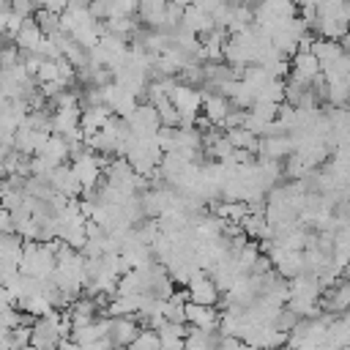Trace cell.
<instances>
[{"mask_svg": "<svg viewBox=\"0 0 350 350\" xmlns=\"http://www.w3.org/2000/svg\"><path fill=\"white\" fill-rule=\"evenodd\" d=\"M0 232H14V219L8 208H0Z\"/></svg>", "mask_w": 350, "mask_h": 350, "instance_id": "obj_25", "label": "cell"}, {"mask_svg": "<svg viewBox=\"0 0 350 350\" xmlns=\"http://www.w3.org/2000/svg\"><path fill=\"white\" fill-rule=\"evenodd\" d=\"M164 320L167 323H186V312L180 304H172V301H164Z\"/></svg>", "mask_w": 350, "mask_h": 350, "instance_id": "obj_22", "label": "cell"}, {"mask_svg": "<svg viewBox=\"0 0 350 350\" xmlns=\"http://www.w3.org/2000/svg\"><path fill=\"white\" fill-rule=\"evenodd\" d=\"M57 79V60H41L38 71H36V82L44 85V82H52Z\"/></svg>", "mask_w": 350, "mask_h": 350, "instance_id": "obj_21", "label": "cell"}, {"mask_svg": "<svg viewBox=\"0 0 350 350\" xmlns=\"http://www.w3.org/2000/svg\"><path fill=\"white\" fill-rule=\"evenodd\" d=\"M142 331V325L137 323V317L134 314H126V317H112V323H109V339H112V345L115 347H129L134 339H137V334Z\"/></svg>", "mask_w": 350, "mask_h": 350, "instance_id": "obj_6", "label": "cell"}, {"mask_svg": "<svg viewBox=\"0 0 350 350\" xmlns=\"http://www.w3.org/2000/svg\"><path fill=\"white\" fill-rule=\"evenodd\" d=\"M312 55L317 57L320 71H331V68L339 63V57L345 55V49H342L339 41H331V38H314V41H312Z\"/></svg>", "mask_w": 350, "mask_h": 350, "instance_id": "obj_7", "label": "cell"}, {"mask_svg": "<svg viewBox=\"0 0 350 350\" xmlns=\"http://www.w3.org/2000/svg\"><path fill=\"white\" fill-rule=\"evenodd\" d=\"M104 25H107V33L120 36V38H126V41H129V38L134 36V30H137L134 16H107Z\"/></svg>", "mask_w": 350, "mask_h": 350, "instance_id": "obj_17", "label": "cell"}, {"mask_svg": "<svg viewBox=\"0 0 350 350\" xmlns=\"http://www.w3.org/2000/svg\"><path fill=\"white\" fill-rule=\"evenodd\" d=\"M276 109H279V104H273V101H268V98H254L252 107H249V112H252L254 118L265 120V123L276 120Z\"/></svg>", "mask_w": 350, "mask_h": 350, "instance_id": "obj_19", "label": "cell"}, {"mask_svg": "<svg viewBox=\"0 0 350 350\" xmlns=\"http://www.w3.org/2000/svg\"><path fill=\"white\" fill-rule=\"evenodd\" d=\"M129 126H131V134H142V137H153L159 129H161V120H159V109L148 101V104H137V109L129 115Z\"/></svg>", "mask_w": 350, "mask_h": 350, "instance_id": "obj_4", "label": "cell"}, {"mask_svg": "<svg viewBox=\"0 0 350 350\" xmlns=\"http://www.w3.org/2000/svg\"><path fill=\"white\" fill-rule=\"evenodd\" d=\"M224 137L230 139V145L232 148H241V150H257V134H252L249 129H243V126H235V129H224Z\"/></svg>", "mask_w": 350, "mask_h": 350, "instance_id": "obj_16", "label": "cell"}, {"mask_svg": "<svg viewBox=\"0 0 350 350\" xmlns=\"http://www.w3.org/2000/svg\"><path fill=\"white\" fill-rule=\"evenodd\" d=\"M33 19L38 22V27H41V33H44V36H52V33H57V30H60V14H57V11L38 8V11L33 14Z\"/></svg>", "mask_w": 350, "mask_h": 350, "instance_id": "obj_18", "label": "cell"}, {"mask_svg": "<svg viewBox=\"0 0 350 350\" xmlns=\"http://www.w3.org/2000/svg\"><path fill=\"white\" fill-rule=\"evenodd\" d=\"M170 3H175V5H180V8H186V5H191L194 0H170Z\"/></svg>", "mask_w": 350, "mask_h": 350, "instance_id": "obj_27", "label": "cell"}, {"mask_svg": "<svg viewBox=\"0 0 350 350\" xmlns=\"http://www.w3.org/2000/svg\"><path fill=\"white\" fill-rule=\"evenodd\" d=\"M71 170H74V175H77V180H79L82 191L96 189V186H98V180H101V172H104V167H101L98 156H96L93 150H88V148H85L82 153L71 156Z\"/></svg>", "mask_w": 350, "mask_h": 350, "instance_id": "obj_3", "label": "cell"}, {"mask_svg": "<svg viewBox=\"0 0 350 350\" xmlns=\"http://www.w3.org/2000/svg\"><path fill=\"white\" fill-rule=\"evenodd\" d=\"M41 38H44V33H41V27H38V22L33 16H25L22 25H19V30L14 33V44L22 52H36V46H38Z\"/></svg>", "mask_w": 350, "mask_h": 350, "instance_id": "obj_11", "label": "cell"}, {"mask_svg": "<svg viewBox=\"0 0 350 350\" xmlns=\"http://www.w3.org/2000/svg\"><path fill=\"white\" fill-rule=\"evenodd\" d=\"M60 312L52 309L44 317H36V323L30 325V347L36 350H57L60 342Z\"/></svg>", "mask_w": 350, "mask_h": 350, "instance_id": "obj_2", "label": "cell"}, {"mask_svg": "<svg viewBox=\"0 0 350 350\" xmlns=\"http://www.w3.org/2000/svg\"><path fill=\"white\" fill-rule=\"evenodd\" d=\"M180 25H183L186 30H191L197 38H200V36H205V33H211V30L216 27L213 16H211L208 11H202L200 5H194V3L183 8V19H180Z\"/></svg>", "mask_w": 350, "mask_h": 350, "instance_id": "obj_10", "label": "cell"}, {"mask_svg": "<svg viewBox=\"0 0 350 350\" xmlns=\"http://www.w3.org/2000/svg\"><path fill=\"white\" fill-rule=\"evenodd\" d=\"M38 153H41L44 159H49L55 167H57V164H66V159L71 156V153H68V145H66V139H63L60 134H49L46 142H44V148H41Z\"/></svg>", "mask_w": 350, "mask_h": 350, "instance_id": "obj_15", "label": "cell"}, {"mask_svg": "<svg viewBox=\"0 0 350 350\" xmlns=\"http://www.w3.org/2000/svg\"><path fill=\"white\" fill-rule=\"evenodd\" d=\"M290 74H295L304 82H312L320 74V63H317V57L312 52H295L290 57Z\"/></svg>", "mask_w": 350, "mask_h": 350, "instance_id": "obj_13", "label": "cell"}, {"mask_svg": "<svg viewBox=\"0 0 350 350\" xmlns=\"http://www.w3.org/2000/svg\"><path fill=\"white\" fill-rule=\"evenodd\" d=\"M186 290H189V301L194 304H202V306H213L219 301V290L213 284V279L205 273V271H197L189 282H186Z\"/></svg>", "mask_w": 350, "mask_h": 350, "instance_id": "obj_5", "label": "cell"}, {"mask_svg": "<svg viewBox=\"0 0 350 350\" xmlns=\"http://www.w3.org/2000/svg\"><path fill=\"white\" fill-rule=\"evenodd\" d=\"M183 312H186V323L189 325H197V328H205V331H216L219 328V312L213 306H202V304H183Z\"/></svg>", "mask_w": 350, "mask_h": 350, "instance_id": "obj_9", "label": "cell"}, {"mask_svg": "<svg viewBox=\"0 0 350 350\" xmlns=\"http://www.w3.org/2000/svg\"><path fill=\"white\" fill-rule=\"evenodd\" d=\"M230 109H232V104H230L227 96H221V93H202V112H205V118L213 126H221Z\"/></svg>", "mask_w": 350, "mask_h": 350, "instance_id": "obj_12", "label": "cell"}, {"mask_svg": "<svg viewBox=\"0 0 350 350\" xmlns=\"http://www.w3.org/2000/svg\"><path fill=\"white\" fill-rule=\"evenodd\" d=\"M49 186L55 189V191H60V194H66V197H77L79 191H82V186H79V180H77V175H74V170H71V164H57L52 172H49Z\"/></svg>", "mask_w": 350, "mask_h": 350, "instance_id": "obj_8", "label": "cell"}, {"mask_svg": "<svg viewBox=\"0 0 350 350\" xmlns=\"http://www.w3.org/2000/svg\"><path fill=\"white\" fill-rule=\"evenodd\" d=\"M232 145H230V139L224 137V134H219L208 148H205V153H211V159H216V161H224V159H230L232 156Z\"/></svg>", "mask_w": 350, "mask_h": 350, "instance_id": "obj_20", "label": "cell"}, {"mask_svg": "<svg viewBox=\"0 0 350 350\" xmlns=\"http://www.w3.org/2000/svg\"><path fill=\"white\" fill-rule=\"evenodd\" d=\"M243 118H246V109H230L227 112V118H224V123H221V129H235V126H243Z\"/></svg>", "mask_w": 350, "mask_h": 350, "instance_id": "obj_23", "label": "cell"}, {"mask_svg": "<svg viewBox=\"0 0 350 350\" xmlns=\"http://www.w3.org/2000/svg\"><path fill=\"white\" fill-rule=\"evenodd\" d=\"M164 11H167V0H139L137 3V14L145 22V27L159 30L164 25Z\"/></svg>", "mask_w": 350, "mask_h": 350, "instance_id": "obj_14", "label": "cell"}, {"mask_svg": "<svg viewBox=\"0 0 350 350\" xmlns=\"http://www.w3.org/2000/svg\"><path fill=\"white\" fill-rule=\"evenodd\" d=\"M123 350H134V347H131V345H129V347H123Z\"/></svg>", "mask_w": 350, "mask_h": 350, "instance_id": "obj_28", "label": "cell"}, {"mask_svg": "<svg viewBox=\"0 0 350 350\" xmlns=\"http://www.w3.org/2000/svg\"><path fill=\"white\" fill-rule=\"evenodd\" d=\"M8 14H11V11H0V36H5V25H8Z\"/></svg>", "mask_w": 350, "mask_h": 350, "instance_id": "obj_26", "label": "cell"}, {"mask_svg": "<svg viewBox=\"0 0 350 350\" xmlns=\"http://www.w3.org/2000/svg\"><path fill=\"white\" fill-rule=\"evenodd\" d=\"M82 350H115V345H112L109 336H101V339H96V342L82 345Z\"/></svg>", "mask_w": 350, "mask_h": 350, "instance_id": "obj_24", "label": "cell"}, {"mask_svg": "<svg viewBox=\"0 0 350 350\" xmlns=\"http://www.w3.org/2000/svg\"><path fill=\"white\" fill-rule=\"evenodd\" d=\"M57 262H55V241H25L22 257H19V273L36 276V279H52Z\"/></svg>", "mask_w": 350, "mask_h": 350, "instance_id": "obj_1", "label": "cell"}]
</instances>
